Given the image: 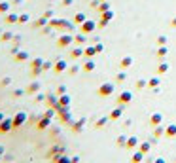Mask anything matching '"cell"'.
<instances>
[{
  "label": "cell",
  "mask_w": 176,
  "mask_h": 163,
  "mask_svg": "<svg viewBox=\"0 0 176 163\" xmlns=\"http://www.w3.org/2000/svg\"><path fill=\"white\" fill-rule=\"evenodd\" d=\"M49 25H51L55 30H72V27H70V23H68L67 19H51Z\"/></svg>",
  "instance_id": "cell-1"
},
{
  "label": "cell",
  "mask_w": 176,
  "mask_h": 163,
  "mask_svg": "<svg viewBox=\"0 0 176 163\" xmlns=\"http://www.w3.org/2000/svg\"><path fill=\"white\" fill-rule=\"evenodd\" d=\"M12 129H13V118H4L0 122V133L2 135H8Z\"/></svg>",
  "instance_id": "cell-2"
},
{
  "label": "cell",
  "mask_w": 176,
  "mask_h": 163,
  "mask_svg": "<svg viewBox=\"0 0 176 163\" xmlns=\"http://www.w3.org/2000/svg\"><path fill=\"white\" fill-rule=\"evenodd\" d=\"M74 42V38H72V34H61L59 38H57V48H61V49H64V48H68L70 44Z\"/></svg>",
  "instance_id": "cell-3"
},
{
  "label": "cell",
  "mask_w": 176,
  "mask_h": 163,
  "mask_svg": "<svg viewBox=\"0 0 176 163\" xmlns=\"http://www.w3.org/2000/svg\"><path fill=\"white\" fill-rule=\"evenodd\" d=\"M29 119V116H27V112H17L15 116H13V129H19L21 125H23L25 122Z\"/></svg>",
  "instance_id": "cell-4"
},
{
  "label": "cell",
  "mask_w": 176,
  "mask_h": 163,
  "mask_svg": "<svg viewBox=\"0 0 176 163\" xmlns=\"http://www.w3.org/2000/svg\"><path fill=\"white\" fill-rule=\"evenodd\" d=\"M4 23H6V25H15V23H19V15H17L15 12H8L6 17H4Z\"/></svg>",
  "instance_id": "cell-5"
},
{
  "label": "cell",
  "mask_w": 176,
  "mask_h": 163,
  "mask_svg": "<svg viewBox=\"0 0 176 163\" xmlns=\"http://www.w3.org/2000/svg\"><path fill=\"white\" fill-rule=\"evenodd\" d=\"M64 70H67V61L59 59V61L53 63V72H55V74H61V72H64Z\"/></svg>",
  "instance_id": "cell-6"
},
{
  "label": "cell",
  "mask_w": 176,
  "mask_h": 163,
  "mask_svg": "<svg viewBox=\"0 0 176 163\" xmlns=\"http://www.w3.org/2000/svg\"><path fill=\"white\" fill-rule=\"evenodd\" d=\"M49 123H51V118H49V116H42V118L38 119L36 127H38V129H48V127H49Z\"/></svg>",
  "instance_id": "cell-7"
},
{
  "label": "cell",
  "mask_w": 176,
  "mask_h": 163,
  "mask_svg": "<svg viewBox=\"0 0 176 163\" xmlns=\"http://www.w3.org/2000/svg\"><path fill=\"white\" fill-rule=\"evenodd\" d=\"M13 59H15V63H25V61H29V53L27 51H17L13 55Z\"/></svg>",
  "instance_id": "cell-8"
},
{
  "label": "cell",
  "mask_w": 176,
  "mask_h": 163,
  "mask_svg": "<svg viewBox=\"0 0 176 163\" xmlns=\"http://www.w3.org/2000/svg\"><path fill=\"white\" fill-rule=\"evenodd\" d=\"M48 23H49V19L42 15V17H40L38 21H34V23H32V29H42V27H46Z\"/></svg>",
  "instance_id": "cell-9"
},
{
  "label": "cell",
  "mask_w": 176,
  "mask_h": 163,
  "mask_svg": "<svg viewBox=\"0 0 176 163\" xmlns=\"http://www.w3.org/2000/svg\"><path fill=\"white\" fill-rule=\"evenodd\" d=\"M38 91H40V83H38V82H30L29 87H27V93H29V95H34V93H38Z\"/></svg>",
  "instance_id": "cell-10"
},
{
  "label": "cell",
  "mask_w": 176,
  "mask_h": 163,
  "mask_svg": "<svg viewBox=\"0 0 176 163\" xmlns=\"http://www.w3.org/2000/svg\"><path fill=\"white\" fill-rule=\"evenodd\" d=\"M10 6H12V4H10L8 0H0V14L6 15V14L10 12Z\"/></svg>",
  "instance_id": "cell-11"
},
{
  "label": "cell",
  "mask_w": 176,
  "mask_h": 163,
  "mask_svg": "<svg viewBox=\"0 0 176 163\" xmlns=\"http://www.w3.org/2000/svg\"><path fill=\"white\" fill-rule=\"evenodd\" d=\"M93 29H95L93 21H83V23H82V32H91Z\"/></svg>",
  "instance_id": "cell-12"
},
{
  "label": "cell",
  "mask_w": 176,
  "mask_h": 163,
  "mask_svg": "<svg viewBox=\"0 0 176 163\" xmlns=\"http://www.w3.org/2000/svg\"><path fill=\"white\" fill-rule=\"evenodd\" d=\"M59 104H63V106H68L70 104V97L64 93V95H59Z\"/></svg>",
  "instance_id": "cell-13"
},
{
  "label": "cell",
  "mask_w": 176,
  "mask_h": 163,
  "mask_svg": "<svg viewBox=\"0 0 176 163\" xmlns=\"http://www.w3.org/2000/svg\"><path fill=\"white\" fill-rule=\"evenodd\" d=\"M42 64H44V59L42 57H36V59L30 61V68H38V67H42Z\"/></svg>",
  "instance_id": "cell-14"
},
{
  "label": "cell",
  "mask_w": 176,
  "mask_h": 163,
  "mask_svg": "<svg viewBox=\"0 0 176 163\" xmlns=\"http://www.w3.org/2000/svg\"><path fill=\"white\" fill-rule=\"evenodd\" d=\"M98 93H101V95H110V93H112V85H110V83L102 85V87L98 89Z\"/></svg>",
  "instance_id": "cell-15"
},
{
  "label": "cell",
  "mask_w": 176,
  "mask_h": 163,
  "mask_svg": "<svg viewBox=\"0 0 176 163\" xmlns=\"http://www.w3.org/2000/svg\"><path fill=\"white\" fill-rule=\"evenodd\" d=\"M10 40H13V32H2V40L0 42H10Z\"/></svg>",
  "instance_id": "cell-16"
},
{
  "label": "cell",
  "mask_w": 176,
  "mask_h": 163,
  "mask_svg": "<svg viewBox=\"0 0 176 163\" xmlns=\"http://www.w3.org/2000/svg\"><path fill=\"white\" fill-rule=\"evenodd\" d=\"M42 72H44V68H42V67H38V68H30V76H32V78H38Z\"/></svg>",
  "instance_id": "cell-17"
},
{
  "label": "cell",
  "mask_w": 176,
  "mask_h": 163,
  "mask_svg": "<svg viewBox=\"0 0 176 163\" xmlns=\"http://www.w3.org/2000/svg\"><path fill=\"white\" fill-rule=\"evenodd\" d=\"M83 53H85L83 49H80V48H74V49L70 51V55H72V57H82Z\"/></svg>",
  "instance_id": "cell-18"
},
{
  "label": "cell",
  "mask_w": 176,
  "mask_h": 163,
  "mask_svg": "<svg viewBox=\"0 0 176 163\" xmlns=\"http://www.w3.org/2000/svg\"><path fill=\"white\" fill-rule=\"evenodd\" d=\"M83 122H85V119L82 118L78 123H72V129H74V131H82V127H83Z\"/></svg>",
  "instance_id": "cell-19"
},
{
  "label": "cell",
  "mask_w": 176,
  "mask_h": 163,
  "mask_svg": "<svg viewBox=\"0 0 176 163\" xmlns=\"http://www.w3.org/2000/svg\"><path fill=\"white\" fill-rule=\"evenodd\" d=\"M10 83H12V78H10V76H6V78L0 80V85H2V87H8Z\"/></svg>",
  "instance_id": "cell-20"
},
{
  "label": "cell",
  "mask_w": 176,
  "mask_h": 163,
  "mask_svg": "<svg viewBox=\"0 0 176 163\" xmlns=\"http://www.w3.org/2000/svg\"><path fill=\"white\" fill-rule=\"evenodd\" d=\"M83 21H85V15H83V14H78V15L74 17V23H78V25H82Z\"/></svg>",
  "instance_id": "cell-21"
},
{
  "label": "cell",
  "mask_w": 176,
  "mask_h": 163,
  "mask_svg": "<svg viewBox=\"0 0 176 163\" xmlns=\"http://www.w3.org/2000/svg\"><path fill=\"white\" fill-rule=\"evenodd\" d=\"M27 21H29V14H21L19 15V25H25Z\"/></svg>",
  "instance_id": "cell-22"
},
{
  "label": "cell",
  "mask_w": 176,
  "mask_h": 163,
  "mask_svg": "<svg viewBox=\"0 0 176 163\" xmlns=\"http://www.w3.org/2000/svg\"><path fill=\"white\" fill-rule=\"evenodd\" d=\"M42 68H44V72H46V70H49V68H53V63H49V61H44Z\"/></svg>",
  "instance_id": "cell-23"
},
{
  "label": "cell",
  "mask_w": 176,
  "mask_h": 163,
  "mask_svg": "<svg viewBox=\"0 0 176 163\" xmlns=\"http://www.w3.org/2000/svg\"><path fill=\"white\" fill-rule=\"evenodd\" d=\"M83 68H85V70H93V68H95V63H93V61H87V63L83 64Z\"/></svg>",
  "instance_id": "cell-24"
},
{
  "label": "cell",
  "mask_w": 176,
  "mask_h": 163,
  "mask_svg": "<svg viewBox=\"0 0 176 163\" xmlns=\"http://www.w3.org/2000/svg\"><path fill=\"white\" fill-rule=\"evenodd\" d=\"M55 93H57V95H64V93H67V87H64V85H59Z\"/></svg>",
  "instance_id": "cell-25"
},
{
  "label": "cell",
  "mask_w": 176,
  "mask_h": 163,
  "mask_svg": "<svg viewBox=\"0 0 176 163\" xmlns=\"http://www.w3.org/2000/svg\"><path fill=\"white\" fill-rule=\"evenodd\" d=\"M27 93V89H15L13 91V97H21V95H25Z\"/></svg>",
  "instance_id": "cell-26"
},
{
  "label": "cell",
  "mask_w": 176,
  "mask_h": 163,
  "mask_svg": "<svg viewBox=\"0 0 176 163\" xmlns=\"http://www.w3.org/2000/svg\"><path fill=\"white\" fill-rule=\"evenodd\" d=\"M74 42H76V44H83L85 40H83V36H76V38H74Z\"/></svg>",
  "instance_id": "cell-27"
},
{
  "label": "cell",
  "mask_w": 176,
  "mask_h": 163,
  "mask_svg": "<svg viewBox=\"0 0 176 163\" xmlns=\"http://www.w3.org/2000/svg\"><path fill=\"white\" fill-rule=\"evenodd\" d=\"M129 97H131L129 93H123L121 97H119V103H121V101H129Z\"/></svg>",
  "instance_id": "cell-28"
},
{
  "label": "cell",
  "mask_w": 176,
  "mask_h": 163,
  "mask_svg": "<svg viewBox=\"0 0 176 163\" xmlns=\"http://www.w3.org/2000/svg\"><path fill=\"white\" fill-rule=\"evenodd\" d=\"M44 17H48V19H51V17H53V12H51V10H48V12L44 14Z\"/></svg>",
  "instance_id": "cell-29"
},
{
  "label": "cell",
  "mask_w": 176,
  "mask_h": 163,
  "mask_svg": "<svg viewBox=\"0 0 176 163\" xmlns=\"http://www.w3.org/2000/svg\"><path fill=\"white\" fill-rule=\"evenodd\" d=\"M93 53H95L93 48H87V49H85V55H93Z\"/></svg>",
  "instance_id": "cell-30"
},
{
  "label": "cell",
  "mask_w": 176,
  "mask_h": 163,
  "mask_svg": "<svg viewBox=\"0 0 176 163\" xmlns=\"http://www.w3.org/2000/svg\"><path fill=\"white\" fill-rule=\"evenodd\" d=\"M72 2H74V0H63V2H61V4H63V6H70Z\"/></svg>",
  "instance_id": "cell-31"
},
{
  "label": "cell",
  "mask_w": 176,
  "mask_h": 163,
  "mask_svg": "<svg viewBox=\"0 0 176 163\" xmlns=\"http://www.w3.org/2000/svg\"><path fill=\"white\" fill-rule=\"evenodd\" d=\"M17 51H19V46H17V44H15V46H13V48H12V53H13V55H15V53H17Z\"/></svg>",
  "instance_id": "cell-32"
},
{
  "label": "cell",
  "mask_w": 176,
  "mask_h": 163,
  "mask_svg": "<svg viewBox=\"0 0 176 163\" xmlns=\"http://www.w3.org/2000/svg\"><path fill=\"white\" fill-rule=\"evenodd\" d=\"M78 70H80L78 67H72V68H70V74H76V72H78Z\"/></svg>",
  "instance_id": "cell-33"
},
{
  "label": "cell",
  "mask_w": 176,
  "mask_h": 163,
  "mask_svg": "<svg viewBox=\"0 0 176 163\" xmlns=\"http://www.w3.org/2000/svg\"><path fill=\"white\" fill-rule=\"evenodd\" d=\"M2 154H4V146H0V157H2Z\"/></svg>",
  "instance_id": "cell-34"
},
{
  "label": "cell",
  "mask_w": 176,
  "mask_h": 163,
  "mask_svg": "<svg viewBox=\"0 0 176 163\" xmlns=\"http://www.w3.org/2000/svg\"><path fill=\"white\" fill-rule=\"evenodd\" d=\"M2 119H4V114H2V112H0V122H2Z\"/></svg>",
  "instance_id": "cell-35"
},
{
  "label": "cell",
  "mask_w": 176,
  "mask_h": 163,
  "mask_svg": "<svg viewBox=\"0 0 176 163\" xmlns=\"http://www.w3.org/2000/svg\"><path fill=\"white\" fill-rule=\"evenodd\" d=\"M0 40H2V34H0Z\"/></svg>",
  "instance_id": "cell-36"
}]
</instances>
